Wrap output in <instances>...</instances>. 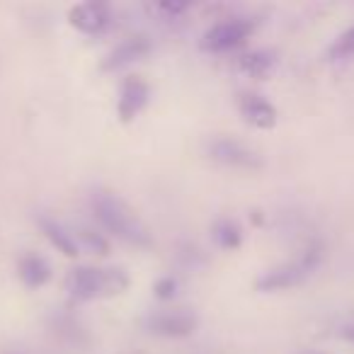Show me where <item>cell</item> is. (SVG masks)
Masks as SVG:
<instances>
[{
  "instance_id": "6da1fadb",
  "label": "cell",
  "mask_w": 354,
  "mask_h": 354,
  "mask_svg": "<svg viewBox=\"0 0 354 354\" xmlns=\"http://www.w3.org/2000/svg\"><path fill=\"white\" fill-rule=\"evenodd\" d=\"M93 209H95V214H97L100 223H102L109 233L122 238V241L133 243V245H141V248H148L153 243V236L146 223H143L141 218L136 216V212L114 192H95Z\"/></svg>"
},
{
  "instance_id": "7a4b0ae2",
  "label": "cell",
  "mask_w": 354,
  "mask_h": 354,
  "mask_svg": "<svg viewBox=\"0 0 354 354\" xmlns=\"http://www.w3.org/2000/svg\"><path fill=\"white\" fill-rule=\"evenodd\" d=\"M129 277L119 267L109 270H95V267H75L66 277V291L78 301L109 299L127 291Z\"/></svg>"
},
{
  "instance_id": "3957f363",
  "label": "cell",
  "mask_w": 354,
  "mask_h": 354,
  "mask_svg": "<svg viewBox=\"0 0 354 354\" xmlns=\"http://www.w3.org/2000/svg\"><path fill=\"white\" fill-rule=\"evenodd\" d=\"M320 262V250L310 248L299 262H291V265H281L277 270L267 272L262 279H257V289L260 291H279V289H289L296 286L315 270V265Z\"/></svg>"
},
{
  "instance_id": "277c9868",
  "label": "cell",
  "mask_w": 354,
  "mask_h": 354,
  "mask_svg": "<svg viewBox=\"0 0 354 354\" xmlns=\"http://www.w3.org/2000/svg\"><path fill=\"white\" fill-rule=\"evenodd\" d=\"M252 30H255V25H252L250 20L218 22V25H214L212 30L204 32L202 49L214 51V54H218V51H228V49H233V46L243 44V41L252 35Z\"/></svg>"
},
{
  "instance_id": "5b68a950",
  "label": "cell",
  "mask_w": 354,
  "mask_h": 354,
  "mask_svg": "<svg viewBox=\"0 0 354 354\" xmlns=\"http://www.w3.org/2000/svg\"><path fill=\"white\" fill-rule=\"evenodd\" d=\"M197 315L189 310H160L146 320V328L160 337H189L197 333Z\"/></svg>"
},
{
  "instance_id": "8992f818",
  "label": "cell",
  "mask_w": 354,
  "mask_h": 354,
  "mask_svg": "<svg viewBox=\"0 0 354 354\" xmlns=\"http://www.w3.org/2000/svg\"><path fill=\"white\" fill-rule=\"evenodd\" d=\"M209 156L214 160L223 162V165L233 167H257L260 165V158L245 148L241 141H233V138H216V141L209 146Z\"/></svg>"
},
{
  "instance_id": "52a82bcc",
  "label": "cell",
  "mask_w": 354,
  "mask_h": 354,
  "mask_svg": "<svg viewBox=\"0 0 354 354\" xmlns=\"http://www.w3.org/2000/svg\"><path fill=\"white\" fill-rule=\"evenodd\" d=\"M148 102V83L138 75H129L122 85V95H119V119L129 124Z\"/></svg>"
},
{
  "instance_id": "ba28073f",
  "label": "cell",
  "mask_w": 354,
  "mask_h": 354,
  "mask_svg": "<svg viewBox=\"0 0 354 354\" xmlns=\"http://www.w3.org/2000/svg\"><path fill=\"white\" fill-rule=\"evenodd\" d=\"M68 22L85 35H97L107 27L109 10L102 3H78L75 8H71Z\"/></svg>"
},
{
  "instance_id": "9c48e42d",
  "label": "cell",
  "mask_w": 354,
  "mask_h": 354,
  "mask_svg": "<svg viewBox=\"0 0 354 354\" xmlns=\"http://www.w3.org/2000/svg\"><path fill=\"white\" fill-rule=\"evenodd\" d=\"M148 51H151V39H148V37H143V35L131 37V39L122 41V44H119L117 49L104 59L102 68L104 71H119V68H124V66L133 64V61H141Z\"/></svg>"
},
{
  "instance_id": "30bf717a",
  "label": "cell",
  "mask_w": 354,
  "mask_h": 354,
  "mask_svg": "<svg viewBox=\"0 0 354 354\" xmlns=\"http://www.w3.org/2000/svg\"><path fill=\"white\" fill-rule=\"evenodd\" d=\"M241 112L248 124L257 129H274L277 127V109L272 102H267L260 95H243Z\"/></svg>"
},
{
  "instance_id": "8fae6325",
  "label": "cell",
  "mask_w": 354,
  "mask_h": 354,
  "mask_svg": "<svg viewBox=\"0 0 354 354\" xmlns=\"http://www.w3.org/2000/svg\"><path fill=\"white\" fill-rule=\"evenodd\" d=\"M20 277L30 289H39L51 279V267L44 257L39 255H25L20 260Z\"/></svg>"
},
{
  "instance_id": "7c38bea8",
  "label": "cell",
  "mask_w": 354,
  "mask_h": 354,
  "mask_svg": "<svg viewBox=\"0 0 354 354\" xmlns=\"http://www.w3.org/2000/svg\"><path fill=\"white\" fill-rule=\"evenodd\" d=\"M39 226H41L44 236L49 238L51 245H54L56 250L64 252L66 257H75V255H78V245H75V241L71 238V233H66L64 228L59 226V223L51 221V218H39Z\"/></svg>"
},
{
  "instance_id": "4fadbf2b",
  "label": "cell",
  "mask_w": 354,
  "mask_h": 354,
  "mask_svg": "<svg viewBox=\"0 0 354 354\" xmlns=\"http://www.w3.org/2000/svg\"><path fill=\"white\" fill-rule=\"evenodd\" d=\"M274 61L277 59L272 51H250V54H245L241 59V71L252 75V78H262V75H267L272 71Z\"/></svg>"
},
{
  "instance_id": "5bb4252c",
  "label": "cell",
  "mask_w": 354,
  "mask_h": 354,
  "mask_svg": "<svg viewBox=\"0 0 354 354\" xmlns=\"http://www.w3.org/2000/svg\"><path fill=\"white\" fill-rule=\"evenodd\" d=\"M214 236H216L218 245L226 248V250H233V248L241 245V228H238V223L228 221V218H223V221L216 223Z\"/></svg>"
},
{
  "instance_id": "9a60e30c",
  "label": "cell",
  "mask_w": 354,
  "mask_h": 354,
  "mask_svg": "<svg viewBox=\"0 0 354 354\" xmlns=\"http://www.w3.org/2000/svg\"><path fill=\"white\" fill-rule=\"evenodd\" d=\"M330 54L339 56V59H342V56H352L354 54V27H352V30H347L337 41H335V46L330 49Z\"/></svg>"
},
{
  "instance_id": "2e32d148",
  "label": "cell",
  "mask_w": 354,
  "mask_h": 354,
  "mask_svg": "<svg viewBox=\"0 0 354 354\" xmlns=\"http://www.w3.org/2000/svg\"><path fill=\"white\" fill-rule=\"evenodd\" d=\"M80 241H83L85 245H88L93 252H97V255H107L109 243L104 241V238H100L97 233H93V231H80Z\"/></svg>"
},
{
  "instance_id": "e0dca14e",
  "label": "cell",
  "mask_w": 354,
  "mask_h": 354,
  "mask_svg": "<svg viewBox=\"0 0 354 354\" xmlns=\"http://www.w3.org/2000/svg\"><path fill=\"white\" fill-rule=\"evenodd\" d=\"M153 291H156V296L160 301H170L172 296H175V291H177V281L172 279V277H162V279L156 281Z\"/></svg>"
},
{
  "instance_id": "ac0fdd59",
  "label": "cell",
  "mask_w": 354,
  "mask_h": 354,
  "mask_svg": "<svg viewBox=\"0 0 354 354\" xmlns=\"http://www.w3.org/2000/svg\"><path fill=\"white\" fill-rule=\"evenodd\" d=\"M160 10L170 12V15H177V12L187 10V3H160Z\"/></svg>"
},
{
  "instance_id": "d6986e66",
  "label": "cell",
  "mask_w": 354,
  "mask_h": 354,
  "mask_svg": "<svg viewBox=\"0 0 354 354\" xmlns=\"http://www.w3.org/2000/svg\"><path fill=\"white\" fill-rule=\"evenodd\" d=\"M342 337L349 339V342H354V325H349V328L342 330Z\"/></svg>"
}]
</instances>
